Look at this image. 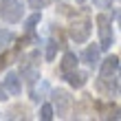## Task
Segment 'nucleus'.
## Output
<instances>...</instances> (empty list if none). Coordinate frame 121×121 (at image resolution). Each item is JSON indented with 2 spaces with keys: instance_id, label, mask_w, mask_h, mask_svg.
<instances>
[{
  "instance_id": "nucleus-1",
  "label": "nucleus",
  "mask_w": 121,
  "mask_h": 121,
  "mask_svg": "<svg viewBox=\"0 0 121 121\" xmlns=\"http://www.w3.org/2000/svg\"><path fill=\"white\" fill-rule=\"evenodd\" d=\"M0 16L9 24L20 22L22 20V2L20 0H0Z\"/></svg>"
},
{
  "instance_id": "nucleus-2",
  "label": "nucleus",
  "mask_w": 121,
  "mask_h": 121,
  "mask_svg": "<svg viewBox=\"0 0 121 121\" xmlns=\"http://www.w3.org/2000/svg\"><path fill=\"white\" fill-rule=\"evenodd\" d=\"M97 29H99V48L101 51H108L112 46V40H115V35H112V29H110V18L106 16V13H99L97 16Z\"/></svg>"
},
{
  "instance_id": "nucleus-3",
  "label": "nucleus",
  "mask_w": 121,
  "mask_h": 121,
  "mask_svg": "<svg viewBox=\"0 0 121 121\" xmlns=\"http://www.w3.org/2000/svg\"><path fill=\"white\" fill-rule=\"evenodd\" d=\"M68 35H70V40L77 42V44H84V42L88 40V35H90V20L88 18L75 20V22L70 24V29H68Z\"/></svg>"
},
{
  "instance_id": "nucleus-4",
  "label": "nucleus",
  "mask_w": 121,
  "mask_h": 121,
  "mask_svg": "<svg viewBox=\"0 0 121 121\" xmlns=\"http://www.w3.org/2000/svg\"><path fill=\"white\" fill-rule=\"evenodd\" d=\"M51 97H53V110H57L60 115H64L68 108H70V95L66 90H62V88H57V90H53L51 92Z\"/></svg>"
},
{
  "instance_id": "nucleus-5",
  "label": "nucleus",
  "mask_w": 121,
  "mask_h": 121,
  "mask_svg": "<svg viewBox=\"0 0 121 121\" xmlns=\"http://www.w3.org/2000/svg\"><path fill=\"white\" fill-rule=\"evenodd\" d=\"M99 44H88L86 48H84V53H82V60L84 64H86L88 68H97L99 66Z\"/></svg>"
},
{
  "instance_id": "nucleus-6",
  "label": "nucleus",
  "mask_w": 121,
  "mask_h": 121,
  "mask_svg": "<svg viewBox=\"0 0 121 121\" xmlns=\"http://www.w3.org/2000/svg\"><path fill=\"white\" fill-rule=\"evenodd\" d=\"M2 86L9 95H20L22 92V79L18 77V73H7L2 79Z\"/></svg>"
},
{
  "instance_id": "nucleus-7",
  "label": "nucleus",
  "mask_w": 121,
  "mask_h": 121,
  "mask_svg": "<svg viewBox=\"0 0 121 121\" xmlns=\"http://www.w3.org/2000/svg\"><path fill=\"white\" fill-rule=\"evenodd\" d=\"M117 68H119V57L117 55H108L104 62H99V73H101V77H110L117 73Z\"/></svg>"
},
{
  "instance_id": "nucleus-8",
  "label": "nucleus",
  "mask_w": 121,
  "mask_h": 121,
  "mask_svg": "<svg viewBox=\"0 0 121 121\" xmlns=\"http://www.w3.org/2000/svg\"><path fill=\"white\" fill-rule=\"evenodd\" d=\"M64 77H66V82L73 88H82L84 84H86V79H88V75L84 73V70H77V68H73L70 73H64Z\"/></svg>"
},
{
  "instance_id": "nucleus-9",
  "label": "nucleus",
  "mask_w": 121,
  "mask_h": 121,
  "mask_svg": "<svg viewBox=\"0 0 121 121\" xmlns=\"http://www.w3.org/2000/svg\"><path fill=\"white\" fill-rule=\"evenodd\" d=\"M77 64H79V57L68 51V53H64V57L60 62V68H62V73H70L73 68H77Z\"/></svg>"
},
{
  "instance_id": "nucleus-10",
  "label": "nucleus",
  "mask_w": 121,
  "mask_h": 121,
  "mask_svg": "<svg viewBox=\"0 0 121 121\" xmlns=\"http://www.w3.org/2000/svg\"><path fill=\"white\" fill-rule=\"evenodd\" d=\"M104 119H121V108L117 104H108V106H99Z\"/></svg>"
},
{
  "instance_id": "nucleus-11",
  "label": "nucleus",
  "mask_w": 121,
  "mask_h": 121,
  "mask_svg": "<svg viewBox=\"0 0 121 121\" xmlns=\"http://www.w3.org/2000/svg\"><path fill=\"white\" fill-rule=\"evenodd\" d=\"M13 40H16V35H13L9 29H0V51H4Z\"/></svg>"
},
{
  "instance_id": "nucleus-12",
  "label": "nucleus",
  "mask_w": 121,
  "mask_h": 121,
  "mask_svg": "<svg viewBox=\"0 0 121 121\" xmlns=\"http://www.w3.org/2000/svg\"><path fill=\"white\" fill-rule=\"evenodd\" d=\"M57 42L55 40H48L46 42V53H44V57H46V62H53V57H55V51H57Z\"/></svg>"
},
{
  "instance_id": "nucleus-13",
  "label": "nucleus",
  "mask_w": 121,
  "mask_h": 121,
  "mask_svg": "<svg viewBox=\"0 0 121 121\" xmlns=\"http://www.w3.org/2000/svg\"><path fill=\"white\" fill-rule=\"evenodd\" d=\"M53 112H55L53 106H51V104H44V106L40 108V119H42V121H51V119H53Z\"/></svg>"
},
{
  "instance_id": "nucleus-14",
  "label": "nucleus",
  "mask_w": 121,
  "mask_h": 121,
  "mask_svg": "<svg viewBox=\"0 0 121 121\" xmlns=\"http://www.w3.org/2000/svg\"><path fill=\"white\" fill-rule=\"evenodd\" d=\"M40 22V13H33L31 18H26L24 20V29L29 31V33H33V29H35V24Z\"/></svg>"
},
{
  "instance_id": "nucleus-15",
  "label": "nucleus",
  "mask_w": 121,
  "mask_h": 121,
  "mask_svg": "<svg viewBox=\"0 0 121 121\" xmlns=\"http://www.w3.org/2000/svg\"><path fill=\"white\" fill-rule=\"evenodd\" d=\"M92 4H95L97 9H110V7H112V0H92Z\"/></svg>"
},
{
  "instance_id": "nucleus-16",
  "label": "nucleus",
  "mask_w": 121,
  "mask_h": 121,
  "mask_svg": "<svg viewBox=\"0 0 121 121\" xmlns=\"http://www.w3.org/2000/svg\"><path fill=\"white\" fill-rule=\"evenodd\" d=\"M29 4L33 7V9H42V7L46 4V0H29Z\"/></svg>"
},
{
  "instance_id": "nucleus-17",
  "label": "nucleus",
  "mask_w": 121,
  "mask_h": 121,
  "mask_svg": "<svg viewBox=\"0 0 121 121\" xmlns=\"http://www.w3.org/2000/svg\"><path fill=\"white\" fill-rule=\"evenodd\" d=\"M7 99V90H4V86H0V101H4Z\"/></svg>"
},
{
  "instance_id": "nucleus-18",
  "label": "nucleus",
  "mask_w": 121,
  "mask_h": 121,
  "mask_svg": "<svg viewBox=\"0 0 121 121\" xmlns=\"http://www.w3.org/2000/svg\"><path fill=\"white\" fill-rule=\"evenodd\" d=\"M117 70H119V75H121V62H119V68H117Z\"/></svg>"
},
{
  "instance_id": "nucleus-19",
  "label": "nucleus",
  "mask_w": 121,
  "mask_h": 121,
  "mask_svg": "<svg viewBox=\"0 0 121 121\" xmlns=\"http://www.w3.org/2000/svg\"><path fill=\"white\" fill-rule=\"evenodd\" d=\"M77 2H84V0H77Z\"/></svg>"
},
{
  "instance_id": "nucleus-20",
  "label": "nucleus",
  "mask_w": 121,
  "mask_h": 121,
  "mask_svg": "<svg viewBox=\"0 0 121 121\" xmlns=\"http://www.w3.org/2000/svg\"><path fill=\"white\" fill-rule=\"evenodd\" d=\"M119 22H121V18H119Z\"/></svg>"
}]
</instances>
